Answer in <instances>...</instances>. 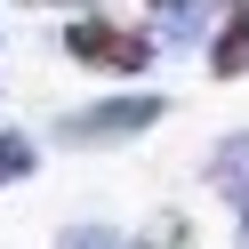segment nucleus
<instances>
[{
    "mask_svg": "<svg viewBox=\"0 0 249 249\" xmlns=\"http://www.w3.org/2000/svg\"><path fill=\"white\" fill-rule=\"evenodd\" d=\"M161 121H169V97H161V89H113V97H97V105H72V113L56 121V145L97 153V145H129V137L161 129Z\"/></svg>",
    "mask_w": 249,
    "mask_h": 249,
    "instance_id": "f257e3e1",
    "label": "nucleus"
},
{
    "mask_svg": "<svg viewBox=\"0 0 249 249\" xmlns=\"http://www.w3.org/2000/svg\"><path fill=\"white\" fill-rule=\"evenodd\" d=\"M137 249H193V241H185L177 225H161V233H153V241H137Z\"/></svg>",
    "mask_w": 249,
    "mask_h": 249,
    "instance_id": "6e6552de",
    "label": "nucleus"
},
{
    "mask_svg": "<svg viewBox=\"0 0 249 249\" xmlns=\"http://www.w3.org/2000/svg\"><path fill=\"white\" fill-rule=\"evenodd\" d=\"M40 8H65V0H40Z\"/></svg>",
    "mask_w": 249,
    "mask_h": 249,
    "instance_id": "9d476101",
    "label": "nucleus"
},
{
    "mask_svg": "<svg viewBox=\"0 0 249 249\" xmlns=\"http://www.w3.org/2000/svg\"><path fill=\"white\" fill-rule=\"evenodd\" d=\"M209 185L225 201H249V137H225V145L209 153Z\"/></svg>",
    "mask_w": 249,
    "mask_h": 249,
    "instance_id": "39448f33",
    "label": "nucleus"
},
{
    "mask_svg": "<svg viewBox=\"0 0 249 249\" xmlns=\"http://www.w3.org/2000/svg\"><path fill=\"white\" fill-rule=\"evenodd\" d=\"M56 249H137L129 233H113V225H65V241Z\"/></svg>",
    "mask_w": 249,
    "mask_h": 249,
    "instance_id": "0eeeda50",
    "label": "nucleus"
},
{
    "mask_svg": "<svg viewBox=\"0 0 249 249\" xmlns=\"http://www.w3.org/2000/svg\"><path fill=\"white\" fill-rule=\"evenodd\" d=\"M40 169V153H33V137H17V129H0V185H24Z\"/></svg>",
    "mask_w": 249,
    "mask_h": 249,
    "instance_id": "423d86ee",
    "label": "nucleus"
},
{
    "mask_svg": "<svg viewBox=\"0 0 249 249\" xmlns=\"http://www.w3.org/2000/svg\"><path fill=\"white\" fill-rule=\"evenodd\" d=\"M209 72H217V81H241V72H249V0H217Z\"/></svg>",
    "mask_w": 249,
    "mask_h": 249,
    "instance_id": "7ed1b4c3",
    "label": "nucleus"
},
{
    "mask_svg": "<svg viewBox=\"0 0 249 249\" xmlns=\"http://www.w3.org/2000/svg\"><path fill=\"white\" fill-rule=\"evenodd\" d=\"M233 217H241V249H249V201H233Z\"/></svg>",
    "mask_w": 249,
    "mask_h": 249,
    "instance_id": "1a4fd4ad",
    "label": "nucleus"
},
{
    "mask_svg": "<svg viewBox=\"0 0 249 249\" xmlns=\"http://www.w3.org/2000/svg\"><path fill=\"white\" fill-rule=\"evenodd\" d=\"M153 24H113V17H72L65 24V56L89 72H113V81H129V72H153Z\"/></svg>",
    "mask_w": 249,
    "mask_h": 249,
    "instance_id": "f03ea898",
    "label": "nucleus"
},
{
    "mask_svg": "<svg viewBox=\"0 0 249 249\" xmlns=\"http://www.w3.org/2000/svg\"><path fill=\"white\" fill-rule=\"evenodd\" d=\"M145 8H153V40L185 49V40H201V17H209L217 0H145Z\"/></svg>",
    "mask_w": 249,
    "mask_h": 249,
    "instance_id": "20e7f679",
    "label": "nucleus"
}]
</instances>
